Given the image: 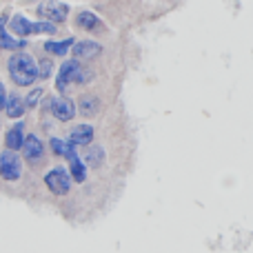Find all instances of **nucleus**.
Returning <instances> with one entry per match:
<instances>
[{"label":"nucleus","mask_w":253,"mask_h":253,"mask_svg":"<svg viewBox=\"0 0 253 253\" xmlns=\"http://www.w3.org/2000/svg\"><path fill=\"white\" fill-rule=\"evenodd\" d=\"M9 78L18 84V87H31L38 80V65L36 60L25 51H16L7 62Z\"/></svg>","instance_id":"nucleus-1"},{"label":"nucleus","mask_w":253,"mask_h":253,"mask_svg":"<svg viewBox=\"0 0 253 253\" xmlns=\"http://www.w3.org/2000/svg\"><path fill=\"white\" fill-rule=\"evenodd\" d=\"M9 29H11L13 34L22 36V38H25V36H31V34H56V25H51V22H47V20L31 22V20H27L22 13H16V16L11 18Z\"/></svg>","instance_id":"nucleus-2"},{"label":"nucleus","mask_w":253,"mask_h":253,"mask_svg":"<svg viewBox=\"0 0 253 253\" xmlns=\"http://www.w3.org/2000/svg\"><path fill=\"white\" fill-rule=\"evenodd\" d=\"M89 78V74H84L83 69H80L78 60H71V62H65V65L60 67V71H58V80H56V89L60 93H65L67 89H69V84L78 83V84H84Z\"/></svg>","instance_id":"nucleus-3"},{"label":"nucleus","mask_w":253,"mask_h":253,"mask_svg":"<svg viewBox=\"0 0 253 253\" xmlns=\"http://www.w3.org/2000/svg\"><path fill=\"white\" fill-rule=\"evenodd\" d=\"M44 184L51 193L56 196H67L71 191V175L67 173L65 167H53L47 175H44Z\"/></svg>","instance_id":"nucleus-4"},{"label":"nucleus","mask_w":253,"mask_h":253,"mask_svg":"<svg viewBox=\"0 0 253 253\" xmlns=\"http://www.w3.org/2000/svg\"><path fill=\"white\" fill-rule=\"evenodd\" d=\"M20 149H22V158H25L31 167L42 165V160H44V144H42V140H40L36 133H27L25 140H22V147Z\"/></svg>","instance_id":"nucleus-5"},{"label":"nucleus","mask_w":253,"mask_h":253,"mask_svg":"<svg viewBox=\"0 0 253 253\" xmlns=\"http://www.w3.org/2000/svg\"><path fill=\"white\" fill-rule=\"evenodd\" d=\"M20 175H22V165L18 153L9 151V149L0 153V178L7 180V182H16Z\"/></svg>","instance_id":"nucleus-6"},{"label":"nucleus","mask_w":253,"mask_h":253,"mask_svg":"<svg viewBox=\"0 0 253 253\" xmlns=\"http://www.w3.org/2000/svg\"><path fill=\"white\" fill-rule=\"evenodd\" d=\"M38 16H42L47 22L56 25V22H65L69 16V7L65 2H47L38 7Z\"/></svg>","instance_id":"nucleus-7"},{"label":"nucleus","mask_w":253,"mask_h":253,"mask_svg":"<svg viewBox=\"0 0 253 253\" xmlns=\"http://www.w3.org/2000/svg\"><path fill=\"white\" fill-rule=\"evenodd\" d=\"M49 107H51L53 118L62 120V123H69V120L76 116V105H74L71 100H67V98H62V96H56V98H53Z\"/></svg>","instance_id":"nucleus-8"},{"label":"nucleus","mask_w":253,"mask_h":253,"mask_svg":"<svg viewBox=\"0 0 253 253\" xmlns=\"http://www.w3.org/2000/svg\"><path fill=\"white\" fill-rule=\"evenodd\" d=\"M71 51H74L76 60H93L96 56H100L102 47L98 42H93V40H83V42H74Z\"/></svg>","instance_id":"nucleus-9"},{"label":"nucleus","mask_w":253,"mask_h":253,"mask_svg":"<svg viewBox=\"0 0 253 253\" xmlns=\"http://www.w3.org/2000/svg\"><path fill=\"white\" fill-rule=\"evenodd\" d=\"M76 25L84 31H105V22L93 11H80L78 16H76Z\"/></svg>","instance_id":"nucleus-10"},{"label":"nucleus","mask_w":253,"mask_h":253,"mask_svg":"<svg viewBox=\"0 0 253 253\" xmlns=\"http://www.w3.org/2000/svg\"><path fill=\"white\" fill-rule=\"evenodd\" d=\"M93 140V126L91 125H76L74 129H71L69 133V142L74 144H83V147H87L89 142Z\"/></svg>","instance_id":"nucleus-11"},{"label":"nucleus","mask_w":253,"mask_h":253,"mask_svg":"<svg viewBox=\"0 0 253 253\" xmlns=\"http://www.w3.org/2000/svg\"><path fill=\"white\" fill-rule=\"evenodd\" d=\"M2 109L9 118H22V114H25L27 107H25V100H22L20 96H16V93H7Z\"/></svg>","instance_id":"nucleus-12"},{"label":"nucleus","mask_w":253,"mask_h":253,"mask_svg":"<svg viewBox=\"0 0 253 253\" xmlns=\"http://www.w3.org/2000/svg\"><path fill=\"white\" fill-rule=\"evenodd\" d=\"M22 140H25V123H16L4 135V144L9 151H18L22 147Z\"/></svg>","instance_id":"nucleus-13"},{"label":"nucleus","mask_w":253,"mask_h":253,"mask_svg":"<svg viewBox=\"0 0 253 253\" xmlns=\"http://www.w3.org/2000/svg\"><path fill=\"white\" fill-rule=\"evenodd\" d=\"M67 160H69L71 178H74L76 182H84V180H87V171H84V165H83V160H80V156L76 153V149L67 156Z\"/></svg>","instance_id":"nucleus-14"},{"label":"nucleus","mask_w":253,"mask_h":253,"mask_svg":"<svg viewBox=\"0 0 253 253\" xmlns=\"http://www.w3.org/2000/svg\"><path fill=\"white\" fill-rule=\"evenodd\" d=\"M74 47V40L71 38H65V40H49V42H44V51L51 53V56H65L69 49Z\"/></svg>","instance_id":"nucleus-15"},{"label":"nucleus","mask_w":253,"mask_h":253,"mask_svg":"<svg viewBox=\"0 0 253 253\" xmlns=\"http://www.w3.org/2000/svg\"><path fill=\"white\" fill-rule=\"evenodd\" d=\"M27 47L25 40H16L9 36V31H4L0 27V49H9V51H22Z\"/></svg>","instance_id":"nucleus-16"},{"label":"nucleus","mask_w":253,"mask_h":253,"mask_svg":"<svg viewBox=\"0 0 253 253\" xmlns=\"http://www.w3.org/2000/svg\"><path fill=\"white\" fill-rule=\"evenodd\" d=\"M49 147H51V151L56 153V156H62L67 158L71 151H74V144L69 142V140H62V138H51V142H49Z\"/></svg>","instance_id":"nucleus-17"},{"label":"nucleus","mask_w":253,"mask_h":253,"mask_svg":"<svg viewBox=\"0 0 253 253\" xmlns=\"http://www.w3.org/2000/svg\"><path fill=\"white\" fill-rule=\"evenodd\" d=\"M80 114L83 116H93L98 111V98H93V96H83L80 98Z\"/></svg>","instance_id":"nucleus-18"},{"label":"nucleus","mask_w":253,"mask_h":253,"mask_svg":"<svg viewBox=\"0 0 253 253\" xmlns=\"http://www.w3.org/2000/svg\"><path fill=\"white\" fill-rule=\"evenodd\" d=\"M102 158H105V151H102L100 147H93L84 153V160H87V165H91V167H100Z\"/></svg>","instance_id":"nucleus-19"},{"label":"nucleus","mask_w":253,"mask_h":253,"mask_svg":"<svg viewBox=\"0 0 253 253\" xmlns=\"http://www.w3.org/2000/svg\"><path fill=\"white\" fill-rule=\"evenodd\" d=\"M40 98H42V89H34V91H31L27 98H22V100H25V107H27V109H31V107L38 105Z\"/></svg>","instance_id":"nucleus-20"},{"label":"nucleus","mask_w":253,"mask_h":253,"mask_svg":"<svg viewBox=\"0 0 253 253\" xmlns=\"http://www.w3.org/2000/svg\"><path fill=\"white\" fill-rule=\"evenodd\" d=\"M51 74V62L49 60H42L38 67V78H47V76Z\"/></svg>","instance_id":"nucleus-21"},{"label":"nucleus","mask_w":253,"mask_h":253,"mask_svg":"<svg viewBox=\"0 0 253 253\" xmlns=\"http://www.w3.org/2000/svg\"><path fill=\"white\" fill-rule=\"evenodd\" d=\"M4 98H7V91H4V84L0 83V111H2V105H4Z\"/></svg>","instance_id":"nucleus-22"},{"label":"nucleus","mask_w":253,"mask_h":253,"mask_svg":"<svg viewBox=\"0 0 253 253\" xmlns=\"http://www.w3.org/2000/svg\"><path fill=\"white\" fill-rule=\"evenodd\" d=\"M0 27H4V18H0Z\"/></svg>","instance_id":"nucleus-23"},{"label":"nucleus","mask_w":253,"mask_h":253,"mask_svg":"<svg viewBox=\"0 0 253 253\" xmlns=\"http://www.w3.org/2000/svg\"><path fill=\"white\" fill-rule=\"evenodd\" d=\"M27 2H34V0H27Z\"/></svg>","instance_id":"nucleus-24"}]
</instances>
